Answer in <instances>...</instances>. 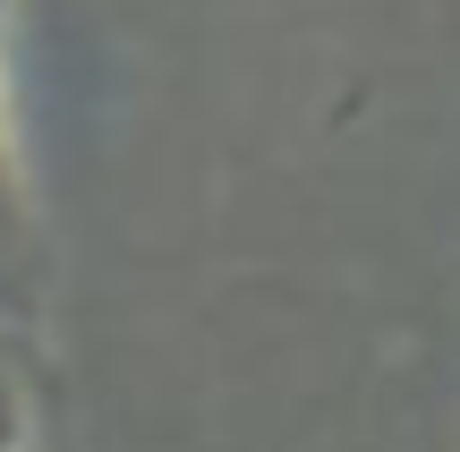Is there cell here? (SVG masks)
Segmentation results:
<instances>
[{
  "instance_id": "cell-1",
  "label": "cell",
  "mask_w": 460,
  "mask_h": 452,
  "mask_svg": "<svg viewBox=\"0 0 460 452\" xmlns=\"http://www.w3.org/2000/svg\"><path fill=\"white\" fill-rule=\"evenodd\" d=\"M34 436V410H26V385H17L9 368H0V452H26Z\"/></svg>"
}]
</instances>
